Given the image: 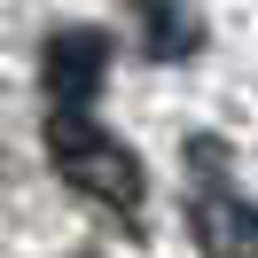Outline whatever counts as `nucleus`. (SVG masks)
Instances as JSON below:
<instances>
[{
    "label": "nucleus",
    "instance_id": "obj_1",
    "mask_svg": "<svg viewBox=\"0 0 258 258\" xmlns=\"http://www.w3.org/2000/svg\"><path fill=\"white\" fill-rule=\"evenodd\" d=\"M47 157L63 164V180L79 196H94V204H110V211H141V188H149L141 157H133L125 141H110L86 110H47Z\"/></svg>",
    "mask_w": 258,
    "mask_h": 258
},
{
    "label": "nucleus",
    "instance_id": "obj_2",
    "mask_svg": "<svg viewBox=\"0 0 258 258\" xmlns=\"http://www.w3.org/2000/svg\"><path fill=\"white\" fill-rule=\"evenodd\" d=\"M110 79V39L102 32H55L47 55H39V86H47L55 110H86Z\"/></svg>",
    "mask_w": 258,
    "mask_h": 258
},
{
    "label": "nucleus",
    "instance_id": "obj_3",
    "mask_svg": "<svg viewBox=\"0 0 258 258\" xmlns=\"http://www.w3.org/2000/svg\"><path fill=\"white\" fill-rule=\"evenodd\" d=\"M196 242H204V258H258V211L242 204L235 188H211L196 196Z\"/></svg>",
    "mask_w": 258,
    "mask_h": 258
},
{
    "label": "nucleus",
    "instance_id": "obj_4",
    "mask_svg": "<svg viewBox=\"0 0 258 258\" xmlns=\"http://www.w3.org/2000/svg\"><path fill=\"white\" fill-rule=\"evenodd\" d=\"M141 32H149V55H164V63H180V55L204 47V24L180 0H141Z\"/></svg>",
    "mask_w": 258,
    "mask_h": 258
}]
</instances>
